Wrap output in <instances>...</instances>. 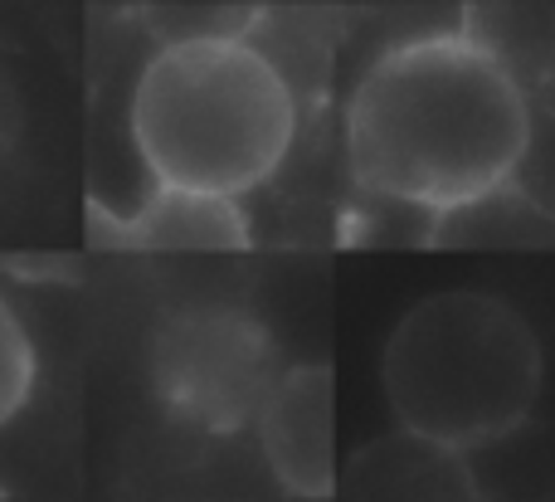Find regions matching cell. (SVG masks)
Here are the masks:
<instances>
[{"instance_id":"6da1fadb","label":"cell","mask_w":555,"mask_h":502,"mask_svg":"<svg viewBox=\"0 0 555 502\" xmlns=\"http://www.w3.org/2000/svg\"><path fill=\"white\" fill-rule=\"evenodd\" d=\"M531 88L473 25L385 44L346 103L356 191L439 224L507 191L531 156Z\"/></svg>"},{"instance_id":"7a4b0ae2","label":"cell","mask_w":555,"mask_h":502,"mask_svg":"<svg viewBox=\"0 0 555 502\" xmlns=\"http://www.w3.org/2000/svg\"><path fill=\"white\" fill-rule=\"evenodd\" d=\"M127 132L152 185L240 201L293 152L297 83L244 29H191L142 64Z\"/></svg>"},{"instance_id":"3957f363","label":"cell","mask_w":555,"mask_h":502,"mask_svg":"<svg viewBox=\"0 0 555 502\" xmlns=\"http://www.w3.org/2000/svg\"><path fill=\"white\" fill-rule=\"evenodd\" d=\"M541 371L537 332L507 298L449 288L395 322L380 386L404 429L473 454L527 425Z\"/></svg>"},{"instance_id":"277c9868","label":"cell","mask_w":555,"mask_h":502,"mask_svg":"<svg viewBox=\"0 0 555 502\" xmlns=\"http://www.w3.org/2000/svg\"><path fill=\"white\" fill-rule=\"evenodd\" d=\"M273 332L240 303H191L166 312L146 337V381L176 425L230 439L259 425L278 386Z\"/></svg>"},{"instance_id":"5b68a950","label":"cell","mask_w":555,"mask_h":502,"mask_svg":"<svg viewBox=\"0 0 555 502\" xmlns=\"http://www.w3.org/2000/svg\"><path fill=\"white\" fill-rule=\"evenodd\" d=\"M259 449L278 488L293 498L336 493V376L322 361H302L278 376L259 415Z\"/></svg>"},{"instance_id":"8992f818","label":"cell","mask_w":555,"mask_h":502,"mask_svg":"<svg viewBox=\"0 0 555 502\" xmlns=\"http://www.w3.org/2000/svg\"><path fill=\"white\" fill-rule=\"evenodd\" d=\"M346 498L351 502H488L468 449L443 439L390 429L351 454L346 464Z\"/></svg>"},{"instance_id":"52a82bcc","label":"cell","mask_w":555,"mask_h":502,"mask_svg":"<svg viewBox=\"0 0 555 502\" xmlns=\"http://www.w3.org/2000/svg\"><path fill=\"white\" fill-rule=\"evenodd\" d=\"M107 240L122 249H244L249 224L230 195L152 185V195L107 220Z\"/></svg>"},{"instance_id":"ba28073f","label":"cell","mask_w":555,"mask_h":502,"mask_svg":"<svg viewBox=\"0 0 555 502\" xmlns=\"http://www.w3.org/2000/svg\"><path fill=\"white\" fill-rule=\"evenodd\" d=\"M35 342H29L20 312L0 298V425H10L25 410L29 390H35Z\"/></svg>"},{"instance_id":"9c48e42d","label":"cell","mask_w":555,"mask_h":502,"mask_svg":"<svg viewBox=\"0 0 555 502\" xmlns=\"http://www.w3.org/2000/svg\"><path fill=\"white\" fill-rule=\"evenodd\" d=\"M20 123H25V113H20V93H15V83H10V74L0 68V166L15 156Z\"/></svg>"}]
</instances>
